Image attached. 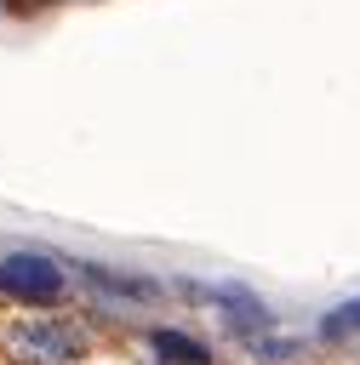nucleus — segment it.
I'll return each instance as SVG.
<instances>
[{
  "instance_id": "nucleus-1",
  "label": "nucleus",
  "mask_w": 360,
  "mask_h": 365,
  "mask_svg": "<svg viewBox=\"0 0 360 365\" xmlns=\"http://www.w3.org/2000/svg\"><path fill=\"white\" fill-rule=\"evenodd\" d=\"M6 342H11V359L17 365H74L86 354V331L69 325V319H29Z\"/></svg>"
},
{
  "instance_id": "nucleus-2",
  "label": "nucleus",
  "mask_w": 360,
  "mask_h": 365,
  "mask_svg": "<svg viewBox=\"0 0 360 365\" xmlns=\"http://www.w3.org/2000/svg\"><path fill=\"white\" fill-rule=\"evenodd\" d=\"M0 291L6 297H23V302H57L63 297V268L51 257L17 251V257L0 262Z\"/></svg>"
},
{
  "instance_id": "nucleus-3",
  "label": "nucleus",
  "mask_w": 360,
  "mask_h": 365,
  "mask_svg": "<svg viewBox=\"0 0 360 365\" xmlns=\"http://www.w3.org/2000/svg\"><path fill=\"white\" fill-rule=\"evenodd\" d=\"M154 348H160L166 359H177V365H206L200 342H189V336H177V331H154Z\"/></svg>"
},
{
  "instance_id": "nucleus-4",
  "label": "nucleus",
  "mask_w": 360,
  "mask_h": 365,
  "mask_svg": "<svg viewBox=\"0 0 360 365\" xmlns=\"http://www.w3.org/2000/svg\"><path fill=\"white\" fill-rule=\"evenodd\" d=\"M326 336H349V331H360V297L354 302H343L337 314H326V325H320Z\"/></svg>"
}]
</instances>
